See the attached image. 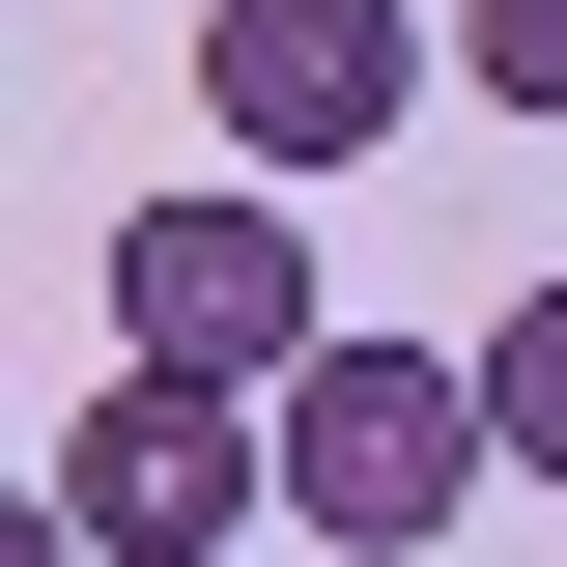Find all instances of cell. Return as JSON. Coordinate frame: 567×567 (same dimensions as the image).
Masks as SVG:
<instances>
[{"mask_svg":"<svg viewBox=\"0 0 567 567\" xmlns=\"http://www.w3.org/2000/svg\"><path fill=\"white\" fill-rule=\"evenodd\" d=\"M483 425H511V483H567V284L483 312Z\"/></svg>","mask_w":567,"mask_h":567,"instance_id":"5b68a950","label":"cell"},{"mask_svg":"<svg viewBox=\"0 0 567 567\" xmlns=\"http://www.w3.org/2000/svg\"><path fill=\"white\" fill-rule=\"evenodd\" d=\"M454 85H483V114H539V142H567V0H454Z\"/></svg>","mask_w":567,"mask_h":567,"instance_id":"8992f818","label":"cell"},{"mask_svg":"<svg viewBox=\"0 0 567 567\" xmlns=\"http://www.w3.org/2000/svg\"><path fill=\"white\" fill-rule=\"evenodd\" d=\"M312 341H341V284H312L284 171H199V199L114 227V369H227V398H284Z\"/></svg>","mask_w":567,"mask_h":567,"instance_id":"3957f363","label":"cell"},{"mask_svg":"<svg viewBox=\"0 0 567 567\" xmlns=\"http://www.w3.org/2000/svg\"><path fill=\"white\" fill-rule=\"evenodd\" d=\"M425 114V0H199V142L227 171H369Z\"/></svg>","mask_w":567,"mask_h":567,"instance_id":"277c9868","label":"cell"},{"mask_svg":"<svg viewBox=\"0 0 567 567\" xmlns=\"http://www.w3.org/2000/svg\"><path fill=\"white\" fill-rule=\"evenodd\" d=\"M58 511H85V567H227L284 511V398H227V369H85L58 398Z\"/></svg>","mask_w":567,"mask_h":567,"instance_id":"7a4b0ae2","label":"cell"},{"mask_svg":"<svg viewBox=\"0 0 567 567\" xmlns=\"http://www.w3.org/2000/svg\"><path fill=\"white\" fill-rule=\"evenodd\" d=\"M483 483H511V425H483V341H312V369H284V539H341V567H425Z\"/></svg>","mask_w":567,"mask_h":567,"instance_id":"6da1fadb","label":"cell"}]
</instances>
